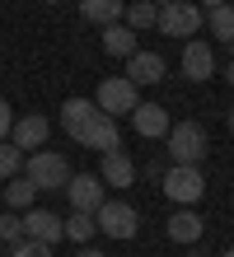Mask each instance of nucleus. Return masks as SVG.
<instances>
[{
  "label": "nucleus",
  "mask_w": 234,
  "mask_h": 257,
  "mask_svg": "<svg viewBox=\"0 0 234 257\" xmlns=\"http://www.w3.org/2000/svg\"><path fill=\"white\" fill-rule=\"evenodd\" d=\"M164 145H169L164 155L174 164H201L206 159V126L201 122H178V126H169Z\"/></svg>",
  "instance_id": "1"
},
{
  "label": "nucleus",
  "mask_w": 234,
  "mask_h": 257,
  "mask_svg": "<svg viewBox=\"0 0 234 257\" xmlns=\"http://www.w3.org/2000/svg\"><path fill=\"white\" fill-rule=\"evenodd\" d=\"M160 187H164V196L174 206H192V201H201V192H206V178H201L197 164H174V169L160 173Z\"/></svg>",
  "instance_id": "2"
},
{
  "label": "nucleus",
  "mask_w": 234,
  "mask_h": 257,
  "mask_svg": "<svg viewBox=\"0 0 234 257\" xmlns=\"http://www.w3.org/2000/svg\"><path fill=\"white\" fill-rule=\"evenodd\" d=\"M24 178L38 192H61L70 183V164H66V155H56V150H38V155H28V173Z\"/></svg>",
  "instance_id": "3"
},
{
  "label": "nucleus",
  "mask_w": 234,
  "mask_h": 257,
  "mask_svg": "<svg viewBox=\"0 0 234 257\" xmlns=\"http://www.w3.org/2000/svg\"><path fill=\"white\" fill-rule=\"evenodd\" d=\"M154 28H160L164 38H192L201 28V5H192V0H169V5H160V14H154Z\"/></svg>",
  "instance_id": "4"
},
{
  "label": "nucleus",
  "mask_w": 234,
  "mask_h": 257,
  "mask_svg": "<svg viewBox=\"0 0 234 257\" xmlns=\"http://www.w3.org/2000/svg\"><path fill=\"white\" fill-rule=\"evenodd\" d=\"M94 103H99V112L117 117V112H131L140 103V94H136V84L127 80V75H108V80L99 84V94H94Z\"/></svg>",
  "instance_id": "5"
},
{
  "label": "nucleus",
  "mask_w": 234,
  "mask_h": 257,
  "mask_svg": "<svg viewBox=\"0 0 234 257\" xmlns=\"http://www.w3.org/2000/svg\"><path fill=\"white\" fill-rule=\"evenodd\" d=\"M94 224H99L108 238H136V229H140L136 210L127 201H103L99 210H94Z\"/></svg>",
  "instance_id": "6"
},
{
  "label": "nucleus",
  "mask_w": 234,
  "mask_h": 257,
  "mask_svg": "<svg viewBox=\"0 0 234 257\" xmlns=\"http://www.w3.org/2000/svg\"><path fill=\"white\" fill-rule=\"evenodd\" d=\"M131 126H136L140 141H164L174 122H169V108H164V103H136V108H131Z\"/></svg>",
  "instance_id": "7"
},
{
  "label": "nucleus",
  "mask_w": 234,
  "mask_h": 257,
  "mask_svg": "<svg viewBox=\"0 0 234 257\" xmlns=\"http://www.w3.org/2000/svg\"><path fill=\"white\" fill-rule=\"evenodd\" d=\"M61 192L70 196V210H99L103 206V178L99 173H70V183Z\"/></svg>",
  "instance_id": "8"
},
{
  "label": "nucleus",
  "mask_w": 234,
  "mask_h": 257,
  "mask_svg": "<svg viewBox=\"0 0 234 257\" xmlns=\"http://www.w3.org/2000/svg\"><path fill=\"white\" fill-rule=\"evenodd\" d=\"M94 117H99V103H94V98H66V108H61V126H66V136L80 145L85 131L94 126Z\"/></svg>",
  "instance_id": "9"
},
{
  "label": "nucleus",
  "mask_w": 234,
  "mask_h": 257,
  "mask_svg": "<svg viewBox=\"0 0 234 257\" xmlns=\"http://www.w3.org/2000/svg\"><path fill=\"white\" fill-rule=\"evenodd\" d=\"M164 70H169V66H164V56H160V52L136 47V52L127 56V80H131L136 89H140V84H160V80H164Z\"/></svg>",
  "instance_id": "10"
},
{
  "label": "nucleus",
  "mask_w": 234,
  "mask_h": 257,
  "mask_svg": "<svg viewBox=\"0 0 234 257\" xmlns=\"http://www.w3.org/2000/svg\"><path fill=\"white\" fill-rule=\"evenodd\" d=\"M24 238L61 243V238H66V220H61L56 210H28V215H24Z\"/></svg>",
  "instance_id": "11"
},
{
  "label": "nucleus",
  "mask_w": 234,
  "mask_h": 257,
  "mask_svg": "<svg viewBox=\"0 0 234 257\" xmlns=\"http://www.w3.org/2000/svg\"><path fill=\"white\" fill-rule=\"evenodd\" d=\"M183 75H187V80H197V84L215 75V52H211V42L192 38V42L183 47Z\"/></svg>",
  "instance_id": "12"
},
{
  "label": "nucleus",
  "mask_w": 234,
  "mask_h": 257,
  "mask_svg": "<svg viewBox=\"0 0 234 257\" xmlns=\"http://www.w3.org/2000/svg\"><path fill=\"white\" fill-rule=\"evenodd\" d=\"M47 131H52V122L38 117V112H28V117H19V122L10 126V145H14V150H42Z\"/></svg>",
  "instance_id": "13"
},
{
  "label": "nucleus",
  "mask_w": 234,
  "mask_h": 257,
  "mask_svg": "<svg viewBox=\"0 0 234 257\" xmlns=\"http://www.w3.org/2000/svg\"><path fill=\"white\" fill-rule=\"evenodd\" d=\"M85 150H99V155H108V150H117L122 145V131H117V117H108V112H99L94 117V126L85 131V141H80Z\"/></svg>",
  "instance_id": "14"
},
{
  "label": "nucleus",
  "mask_w": 234,
  "mask_h": 257,
  "mask_svg": "<svg viewBox=\"0 0 234 257\" xmlns=\"http://www.w3.org/2000/svg\"><path fill=\"white\" fill-rule=\"evenodd\" d=\"M103 183L108 187H131L136 183V164L122 155V150H108L103 155Z\"/></svg>",
  "instance_id": "15"
},
{
  "label": "nucleus",
  "mask_w": 234,
  "mask_h": 257,
  "mask_svg": "<svg viewBox=\"0 0 234 257\" xmlns=\"http://www.w3.org/2000/svg\"><path fill=\"white\" fill-rule=\"evenodd\" d=\"M201 229H206V224H201L197 210H174V215H169V238H174V243H197Z\"/></svg>",
  "instance_id": "16"
},
{
  "label": "nucleus",
  "mask_w": 234,
  "mask_h": 257,
  "mask_svg": "<svg viewBox=\"0 0 234 257\" xmlns=\"http://www.w3.org/2000/svg\"><path fill=\"white\" fill-rule=\"evenodd\" d=\"M136 47H140V42H136V33L127 24H103V52L108 56H122V61H127Z\"/></svg>",
  "instance_id": "17"
},
{
  "label": "nucleus",
  "mask_w": 234,
  "mask_h": 257,
  "mask_svg": "<svg viewBox=\"0 0 234 257\" xmlns=\"http://www.w3.org/2000/svg\"><path fill=\"white\" fill-rule=\"evenodd\" d=\"M206 24H211L215 42H234V5H229V0H220V5L206 10Z\"/></svg>",
  "instance_id": "18"
},
{
  "label": "nucleus",
  "mask_w": 234,
  "mask_h": 257,
  "mask_svg": "<svg viewBox=\"0 0 234 257\" xmlns=\"http://www.w3.org/2000/svg\"><path fill=\"white\" fill-rule=\"evenodd\" d=\"M80 14L89 24H117L122 19V0H80Z\"/></svg>",
  "instance_id": "19"
},
{
  "label": "nucleus",
  "mask_w": 234,
  "mask_h": 257,
  "mask_svg": "<svg viewBox=\"0 0 234 257\" xmlns=\"http://www.w3.org/2000/svg\"><path fill=\"white\" fill-rule=\"evenodd\" d=\"M122 14H127V28H131V33H140V28H154L160 5H154V0H136V5H122Z\"/></svg>",
  "instance_id": "20"
},
{
  "label": "nucleus",
  "mask_w": 234,
  "mask_h": 257,
  "mask_svg": "<svg viewBox=\"0 0 234 257\" xmlns=\"http://www.w3.org/2000/svg\"><path fill=\"white\" fill-rule=\"evenodd\" d=\"M94 234H99V224H94V210H70V220H66V238H75V243H89Z\"/></svg>",
  "instance_id": "21"
},
{
  "label": "nucleus",
  "mask_w": 234,
  "mask_h": 257,
  "mask_svg": "<svg viewBox=\"0 0 234 257\" xmlns=\"http://www.w3.org/2000/svg\"><path fill=\"white\" fill-rule=\"evenodd\" d=\"M5 183H10V187H5V206H10V210H24L28 201H33V192H38V187L28 183V178H19V173L5 178Z\"/></svg>",
  "instance_id": "22"
},
{
  "label": "nucleus",
  "mask_w": 234,
  "mask_h": 257,
  "mask_svg": "<svg viewBox=\"0 0 234 257\" xmlns=\"http://www.w3.org/2000/svg\"><path fill=\"white\" fill-rule=\"evenodd\" d=\"M24 169V150H14L10 141H0V183H5V178H14Z\"/></svg>",
  "instance_id": "23"
},
{
  "label": "nucleus",
  "mask_w": 234,
  "mask_h": 257,
  "mask_svg": "<svg viewBox=\"0 0 234 257\" xmlns=\"http://www.w3.org/2000/svg\"><path fill=\"white\" fill-rule=\"evenodd\" d=\"M10 257H52V243H38V238H19V243H10Z\"/></svg>",
  "instance_id": "24"
},
{
  "label": "nucleus",
  "mask_w": 234,
  "mask_h": 257,
  "mask_svg": "<svg viewBox=\"0 0 234 257\" xmlns=\"http://www.w3.org/2000/svg\"><path fill=\"white\" fill-rule=\"evenodd\" d=\"M24 238V220L19 215H0V243H19Z\"/></svg>",
  "instance_id": "25"
},
{
  "label": "nucleus",
  "mask_w": 234,
  "mask_h": 257,
  "mask_svg": "<svg viewBox=\"0 0 234 257\" xmlns=\"http://www.w3.org/2000/svg\"><path fill=\"white\" fill-rule=\"evenodd\" d=\"M10 126H14V108H10L5 98H0V141H5V136H10Z\"/></svg>",
  "instance_id": "26"
},
{
  "label": "nucleus",
  "mask_w": 234,
  "mask_h": 257,
  "mask_svg": "<svg viewBox=\"0 0 234 257\" xmlns=\"http://www.w3.org/2000/svg\"><path fill=\"white\" fill-rule=\"evenodd\" d=\"M75 257H103V252H94V248H80V252H75Z\"/></svg>",
  "instance_id": "27"
},
{
  "label": "nucleus",
  "mask_w": 234,
  "mask_h": 257,
  "mask_svg": "<svg viewBox=\"0 0 234 257\" xmlns=\"http://www.w3.org/2000/svg\"><path fill=\"white\" fill-rule=\"evenodd\" d=\"M225 80H229V84H234V61H229V66H225Z\"/></svg>",
  "instance_id": "28"
},
{
  "label": "nucleus",
  "mask_w": 234,
  "mask_h": 257,
  "mask_svg": "<svg viewBox=\"0 0 234 257\" xmlns=\"http://www.w3.org/2000/svg\"><path fill=\"white\" fill-rule=\"evenodd\" d=\"M229 136H234V108H229Z\"/></svg>",
  "instance_id": "29"
},
{
  "label": "nucleus",
  "mask_w": 234,
  "mask_h": 257,
  "mask_svg": "<svg viewBox=\"0 0 234 257\" xmlns=\"http://www.w3.org/2000/svg\"><path fill=\"white\" fill-rule=\"evenodd\" d=\"M201 5H206V10H211V5H220V0H201Z\"/></svg>",
  "instance_id": "30"
},
{
  "label": "nucleus",
  "mask_w": 234,
  "mask_h": 257,
  "mask_svg": "<svg viewBox=\"0 0 234 257\" xmlns=\"http://www.w3.org/2000/svg\"><path fill=\"white\" fill-rule=\"evenodd\" d=\"M42 5H61V0H42Z\"/></svg>",
  "instance_id": "31"
},
{
  "label": "nucleus",
  "mask_w": 234,
  "mask_h": 257,
  "mask_svg": "<svg viewBox=\"0 0 234 257\" xmlns=\"http://www.w3.org/2000/svg\"><path fill=\"white\" fill-rule=\"evenodd\" d=\"M187 257H206V252H187Z\"/></svg>",
  "instance_id": "32"
},
{
  "label": "nucleus",
  "mask_w": 234,
  "mask_h": 257,
  "mask_svg": "<svg viewBox=\"0 0 234 257\" xmlns=\"http://www.w3.org/2000/svg\"><path fill=\"white\" fill-rule=\"evenodd\" d=\"M154 5H169V0H154Z\"/></svg>",
  "instance_id": "33"
},
{
  "label": "nucleus",
  "mask_w": 234,
  "mask_h": 257,
  "mask_svg": "<svg viewBox=\"0 0 234 257\" xmlns=\"http://www.w3.org/2000/svg\"><path fill=\"white\" fill-rule=\"evenodd\" d=\"M225 257H234V248H229V252H225Z\"/></svg>",
  "instance_id": "34"
}]
</instances>
